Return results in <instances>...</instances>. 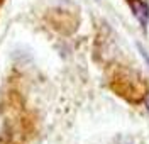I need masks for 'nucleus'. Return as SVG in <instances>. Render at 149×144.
<instances>
[{
	"label": "nucleus",
	"mask_w": 149,
	"mask_h": 144,
	"mask_svg": "<svg viewBox=\"0 0 149 144\" xmlns=\"http://www.w3.org/2000/svg\"><path fill=\"white\" fill-rule=\"evenodd\" d=\"M132 10H134V15L137 17V20L141 22V26H148V17H149V9L148 3L142 2V0H134L132 2Z\"/></svg>",
	"instance_id": "1"
},
{
	"label": "nucleus",
	"mask_w": 149,
	"mask_h": 144,
	"mask_svg": "<svg viewBox=\"0 0 149 144\" xmlns=\"http://www.w3.org/2000/svg\"><path fill=\"white\" fill-rule=\"evenodd\" d=\"M139 49H141V53H142V56L146 58V61H148V65H149V56H148V53H146V51L142 49V46H139Z\"/></svg>",
	"instance_id": "2"
},
{
	"label": "nucleus",
	"mask_w": 149,
	"mask_h": 144,
	"mask_svg": "<svg viewBox=\"0 0 149 144\" xmlns=\"http://www.w3.org/2000/svg\"><path fill=\"white\" fill-rule=\"evenodd\" d=\"M148 109H149V100H148Z\"/></svg>",
	"instance_id": "3"
}]
</instances>
